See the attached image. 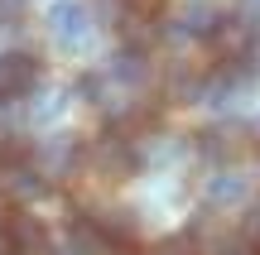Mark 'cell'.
Segmentation results:
<instances>
[{"mask_svg": "<svg viewBox=\"0 0 260 255\" xmlns=\"http://www.w3.org/2000/svg\"><path fill=\"white\" fill-rule=\"evenodd\" d=\"M255 255H260V241H255Z\"/></svg>", "mask_w": 260, "mask_h": 255, "instance_id": "8fae6325", "label": "cell"}, {"mask_svg": "<svg viewBox=\"0 0 260 255\" xmlns=\"http://www.w3.org/2000/svg\"><path fill=\"white\" fill-rule=\"evenodd\" d=\"M0 255H15V236H10L5 222H0Z\"/></svg>", "mask_w": 260, "mask_h": 255, "instance_id": "30bf717a", "label": "cell"}, {"mask_svg": "<svg viewBox=\"0 0 260 255\" xmlns=\"http://www.w3.org/2000/svg\"><path fill=\"white\" fill-rule=\"evenodd\" d=\"M217 19H222V10L217 5H188L183 15H178V34H188V39H207L217 29Z\"/></svg>", "mask_w": 260, "mask_h": 255, "instance_id": "52a82bcc", "label": "cell"}, {"mask_svg": "<svg viewBox=\"0 0 260 255\" xmlns=\"http://www.w3.org/2000/svg\"><path fill=\"white\" fill-rule=\"evenodd\" d=\"M154 255H198V241H193V231H183V236H169V241H159Z\"/></svg>", "mask_w": 260, "mask_h": 255, "instance_id": "ba28073f", "label": "cell"}, {"mask_svg": "<svg viewBox=\"0 0 260 255\" xmlns=\"http://www.w3.org/2000/svg\"><path fill=\"white\" fill-rule=\"evenodd\" d=\"M111 250H116L111 231H106L92 212L68 222V255H111Z\"/></svg>", "mask_w": 260, "mask_h": 255, "instance_id": "5b68a950", "label": "cell"}, {"mask_svg": "<svg viewBox=\"0 0 260 255\" xmlns=\"http://www.w3.org/2000/svg\"><path fill=\"white\" fill-rule=\"evenodd\" d=\"M125 10H130V15H140V19H154V24H164L169 0H125Z\"/></svg>", "mask_w": 260, "mask_h": 255, "instance_id": "9c48e42d", "label": "cell"}, {"mask_svg": "<svg viewBox=\"0 0 260 255\" xmlns=\"http://www.w3.org/2000/svg\"><path fill=\"white\" fill-rule=\"evenodd\" d=\"M251 150H255V140H251L246 125H217V130L203 135V154L217 159V164H236L241 154H251Z\"/></svg>", "mask_w": 260, "mask_h": 255, "instance_id": "277c9868", "label": "cell"}, {"mask_svg": "<svg viewBox=\"0 0 260 255\" xmlns=\"http://www.w3.org/2000/svg\"><path fill=\"white\" fill-rule=\"evenodd\" d=\"M82 164L102 183H121V178H130V169H135V140H130V135H102V140H92L82 150Z\"/></svg>", "mask_w": 260, "mask_h": 255, "instance_id": "6da1fadb", "label": "cell"}, {"mask_svg": "<svg viewBox=\"0 0 260 255\" xmlns=\"http://www.w3.org/2000/svg\"><path fill=\"white\" fill-rule=\"evenodd\" d=\"M241 198H246V178L241 173H217L212 183H207V207L212 212H232V207H241Z\"/></svg>", "mask_w": 260, "mask_h": 255, "instance_id": "8992f818", "label": "cell"}, {"mask_svg": "<svg viewBox=\"0 0 260 255\" xmlns=\"http://www.w3.org/2000/svg\"><path fill=\"white\" fill-rule=\"evenodd\" d=\"M39 87V58L24 48H10L0 53V101H24Z\"/></svg>", "mask_w": 260, "mask_h": 255, "instance_id": "7a4b0ae2", "label": "cell"}, {"mask_svg": "<svg viewBox=\"0 0 260 255\" xmlns=\"http://www.w3.org/2000/svg\"><path fill=\"white\" fill-rule=\"evenodd\" d=\"M48 34L63 48H82L87 34H92V19H87V10L77 5V0H58V5L48 10Z\"/></svg>", "mask_w": 260, "mask_h": 255, "instance_id": "3957f363", "label": "cell"}]
</instances>
